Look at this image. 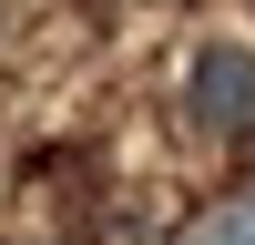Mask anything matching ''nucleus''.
I'll use <instances>...</instances> for the list:
<instances>
[{
	"instance_id": "f03ea898",
	"label": "nucleus",
	"mask_w": 255,
	"mask_h": 245,
	"mask_svg": "<svg viewBox=\"0 0 255 245\" xmlns=\"http://www.w3.org/2000/svg\"><path fill=\"white\" fill-rule=\"evenodd\" d=\"M184 245H255V194H235V204H215V215L194 225Z\"/></svg>"
},
{
	"instance_id": "f257e3e1",
	"label": "nucleus",
	"mask_w": 255,
	"mask_h": 245,
	"mask_svg": "<svg viewBox=\"0 0 255 245\" xmlns=\"http://www.w3.org/2000/svg\"><path fill=\"white\" fill-rule=\"evenodd\" d=\"M184 113H194V133L245 143V133H255V51H235V41L194 51V72H184Z\"/></svg>"
}]
</instances>
